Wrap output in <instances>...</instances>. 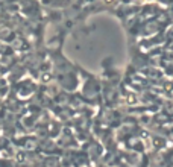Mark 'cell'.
<instances>
[{"instance_id":"obj_1","label":"cell","mask_w":173,"mask_h":167,"mask_svg":"<svg viewBox=\"0 0 173 167\" xmlns=\"http://www.w3.org/2000/svg\"><path fill=\"white\" fill-rule=\"evenodd\" d=\"M106 3H113V0H106Z\"/></svg>"}]
</instances>
